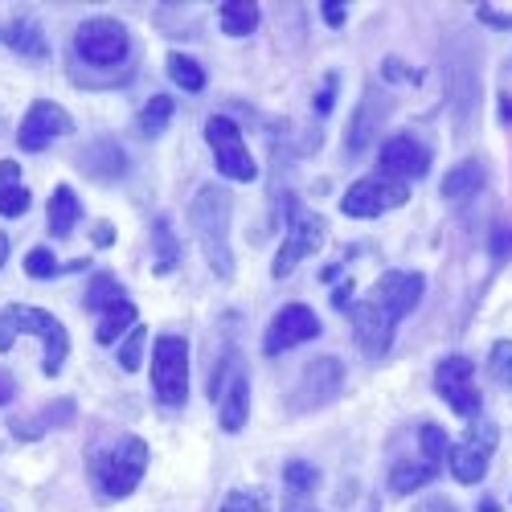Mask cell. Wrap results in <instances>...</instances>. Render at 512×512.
Wrapping results in <instances>:
<instances>
[{"mask_svg": "<svg viewBox=\"0 0 512 512\" xmlns=\"http://www.w3.org/2000/svg\"><path fill=\"white\" fill-rule=\"evenodd\" d=\"M422 291H426V279L422 275H406V271H386L377 283H373V291H369V300H377L386 312H394L398 320L406 316V312H414L418 308V300H422Z\"/></svg>", "mask_w": 512, "mask_h": 512, "instance_id": "2e32d148", "label": "cell"}, {"mask_svg": "<svg viewBox=\"0 0 512 512\" xmlns=\"http://www.w3.org/2000/svg\"><path fill=\"white\" fill-rule=\"evenodd\" d=\"M340 394V361H332V357H324V361H312L308 369H304V377H300V390H295V406L300 410H316V406H324V402H332Z\"/></svg>", "mask_w": 512, "mask_h": 512, "instance_id": "e0dca14e", "label": "cell"}, {"mask_svg": "<svg viewBox=\"0 0 512 512\" xmlns=\"http://www.w3.org/2000/svg\"><path fill=\"white\" fill-rule=\"evenodd\" d=\"M414 512H451V504H447V500H426V504H418Z\"/></svg>", "mask_w": 512, "mask_h": 512, "instance_id": "f35d334b", "label": "cell"}, {"mask_svg": "<svg viewBox=\"0 0 512 512\" xmlns=\"http://www.w3.org/2000/svg\"><path fill=\"white\" fill-rule=\"evenodd\" d=\"M21 164L17 160H0V213L5 218H21V213L29 209V189L21 185Z\"/></svg>", "mask_w": 512, "mask_h": 512, "instance_id": "ac0fdd59", "label": "cell"}, {"mask_svg": "<svg viewBox=\"0 0 512 512\" xmlns=\"http://www.w3.org/2000/svg\"><path fill=\"white\" fill-rule=\"evenodd\" d=\"M283 512H316V508H308V504H287Z\"/></svg>", "mask_w": 512, "mask_h": 512, "instance_id": "60d3db41", "label": "cell"}, {"mask_svg": "<svg viewBox=\"0 0 512 512\" xmlns=\"http://www.w3.org/2000/svg\"><path fill=\"white\" fill-rule=\"evenodd\" d=\"M349 324H353V336H357V345H361V353L365 357H386L390 353V345H394V328H398V316L394 312H386L377 300H357L353 308H349Z\"/></svg>", "mask_w": 512, "mask_h": 512, "instance_id": "30bf717a", "label": "cell"}, {"mask_svg": "<svg viewBox=\"0 0 512 512\" xmlns=\"http://www.w3.org/2000/svg\"><path fill=\"white\" fill-rule=\"evenodd\" d=\"M492 373L500 386H512V340H496L492 345Z\"/></svg>", "mask_w": 512, "mask_h": 512, "instance_id": "836d02e7", "label": "cell"}, {"mask_svg": "<svg viewBox=\"0 0 512 512\" xmlns=\"http://www.w3.org/2000/svg\"><path fill=\"white\" fill-rule=\"evenodd\" d=\"M17 398V381L9 373H0V406H9Z\"/></svg>", "mask_w": 512, "mask_h": 512, "instance_id": "d590c367", "label": "cell"}, {"mask_svg": "<svg viewBox=\"0 0 512 512\" xmlns=\"http://www.w3.org/2000/svg\"><path fill=\"white\" fill-rule=\"evenodd\" d=\"M320 336V320L308 304H283L275 312V320L267 324V336H263V353L267 357H279L295 345H304V340H316Z\"/></svg>", "mask_w": 512, "mask_h": 512, "instance_id": "8fae6325", "label": "cell"}, {"mask_svg": "<svg viewBox=\"0 0 512 512\" xmlns=\"http://www.w3.org/2000/svg\"><path fill=\"white\" fill-rule=\"evenodd\" d=\"M426 168H431V152H426L418 140H410V136H394V140H386L377 148V173L386 177V181H414V177H422Z\"/></svg>", "mask_w": 512, "mask_h": 512, "instance_id": "5bb4252c", "label": "cell"}, {"mask_svg": "<svg viewBox=\"0 0 512 512\" xmlns=\"http://www.w3.org/2000/svg\"><path fill=\"white\" fill-rule=\"evenodd\" d=\"M209 394L218 398V418L226 431H242L246 426V414H250V381L238 365H226L218 377H213Z\"/></svg>", "mask_w": 512, "mask_h": 512, "instance_id": "9a60e30c", "label": "cell"}, {"mask_svg": "<svg viewBox=\"0 0 512 512\" xmlns=\"http://www.w3.org/2000/svg\"><path fill=\"white\" fill-rule=\"evenodd\" d=\"M205 140H209L213 164H218L222 177H230V181H254V177H259V164H254V156H250L242 132L234 127V119L213 115L205 123Z\"/></svg>", "mask_w": 512, "mask_h": 512, "instance_id": "ba28073f", "label": "cell"}, {"mask_svg": "<svg viewBox=\"0 0 512 512\" xmlns=\"http://www.w3.org/2000/svg\"><path fill=\"white\" fill-rule=\"evenodd\" d=\"M476 365L467 361V357H447V361H439V369H435V390L447 398V406L459 414V418H476L480 410H484V398H480V390H476Z\"/></svg>", "mask_w": 512, "mask_h": 512, "instance_id": "9c48e42d", "label": "cell"}, {"mask_svg": "<svg viewBox=\"0 0 512 512\" xmlns=\"http://www.w3.org/2000/svg\"><path fill=\"white\" fill-rule=\"evenodd\" d=\"M70 132H74V123H70L66 107H58V103H50V99H37V103L25 111V119H21L17 144H21L25 152H41L50 140L70 136Z\"/></svg>", "mask_w": 512, "mask_h": 512, "instance_id": "4fadbf2b", "label": "cell"}, {"mask_svg": "<svg viewBox=\"0 0 512 512\" xmlns=\"http://www.w3.org/2000/svg\"><path fill=\"white\" fill-rule=\"evenodd\" d=\"M5 259H9V238L0 234V267H5Z\"/></svg>", "mask_w": 512, "mask_h": 512, "instance_id": "ab89813d", "label": "cell"}, {"mask_svg": "<svg viewBox=\"0 0 512 512\" xmlns=\"http://www.w3.org/2000/svg\"><path fill=\"white\" fill-rule=\"evenodd\" d=\"M0 41H9V46L25 58H46V37L37 33V25L29 17H17L13 25H0Z\"/></svg>", "mask_w": 512, "mask_h": 512, "instance_id": "603a6c76", "label": "cell"}, {"mask_svg": "<svg viewBox=\"0 0 512 512\" xmlns=\"http://www.w3.org/2000/svg\"><path fill=\"white\" fill-rule=\"evenodd\" d=\"M476 13H480V17H484V21H488V25H496V29H508V25H512V21H508V17H500V13H496V9H488V5H480V9H476Z\"/></svg>", "mask_w": 512, "mask_h": 512, "instance_id": "74e56055", "label": "cell"}, {"mask_svg": "<svg viewBox=\"0 0 512 512\" xmlns=\"http://www.w3.org/2000/svg\"><path fill=\"white\" fill-rule=\"evenodd\" d=\"M496 439H500L496 422H492L488 414H476L472 426H467V435H463V439L451 447V455H447L451 476H455L459 484H476V480L488 472V459H492V451H496Z\"/></svg>", "mask_w": 512, "mask_h": 512, "instance_id": "52a82bcc", "label": "cell"}, {"mask_svg": "<svg viewBox=\"0 0 512 512\" xmlns=\"http://www.w3.org/2000/svg\"><path fill=\"white\" fill-rule=\"evenodd\" d=\"M74 54L87 66L111 70V66L132 58V33H127V25L115 17H87L74 29Z\"/></svg>", "mask_w": 512, "mask_h": 512, "instance_id": "277c9868", "label": "cell"}, {"mask_svg": "<svg viewBox=\"0 0 512 512\" xmlns=\"http://www.w3.org/2000/svg\"><path fill=\"white\" fill-rule=\"evenodd\" d=\"M324 238H328V226H324L320 213H312L304 205H291V213H287V238H283V246L275 254V263H271V275L287 279L295 267H300V259H308V254H316L324 246Z\"/></svg>", "mask_w": 512, "mask_h": 512, "instance_id": "5b68a950", "label": "cell"}, {"mask_svg": "<svg viewBox=\"0 0 512 512\" xmlns=\"http://www.w3.org/2000/svg\"><path fill=\"white\" fill-rule=\"evenodd\" d=\"M119 300H123V287H119L115 275H95L91 279V287H87V308L91 312H103V308H111Z\"/></svg>", "mask_w": 512, "mask_h": 512, "instance_id": "83f0119b", "label": "cell"}, {"mask_svg": "<svg viewBox=\"0 0 512 512\" xmlns=\"http://www.w3.org/2000/svg\"><path fill=\"white\" fill-rule=\"evenodd\" d=\"M164 66H168V78H173L181 91L197 95V91L205 87V70H201V66H197L189 54H168V62H164Z\"/></svg>", "mask_w": 512, "mask_h": 512, "instance_id": "484cf974", "label": "cell"}, {"mask_svg": "<svg viewBox=\"0 0 512 512\" xmlns=\"http://www.w3.org/2000/svg\"><path fill=\"white\" fill-rule=\"evenodd\" d=\"M144 472H148V443L136 439V435L115 439V443L95 459V480H99L103 496H111V500L132 496Z\"/></svg>", "mask_w": 512, "mask_h": 512, "instance_id": "3957f363", "label": "cell"}, {"mask_svg": "<svg viewBox=\"0 0 512 512\" xmlns=\"http://www.w3.org/2000/svg\"><path fill=\"white\" fill-rule=\"evenodd\" d=\"M25 271L33 275V279H54L62 267H58V259L46 250V246H37V250H29V259H25Z\"/></svg>", "mask_w": 512, "mask_h": 512, "instance_id": "d6a6232c", "label": "cell"}, {"mask_svg": "<svg viewBox=\"0 0 512 512\" xmlns=\"http://www.w3.org/2000/svg\"><path fill=\"white\" fill-rule=\"evenodd\" d=\"M127 328H136V304L132 300H119V304H111V308L99 312L95 336H99V345H115L119 332H127Z\"/></svg>", "mask_w": 512, "mask_h": 512, "instance_id": "cb8c5ba5", "label": "cell"}, {"mask_svg": "<svg viewBox=\"0 0 512 512\" xmlns=\"http://www.w3.org/2000/svg\"><path fill=\"white\" fill-rule=\"evenodd\" d=\"M447 443H451V439L439 431V426H431V422L422 426V455L431 459V463H439V467L447 463V455H451V447H447Z\"/></svg>", "mask_w": 512, "mask_h": 512, "instance_id": "4dcf8cb0", "label": "cell"}, {"mask_svg": "<svg viewBox=\"0 0 512 512\" xmlns=\"http://www.w3.org/2000/svg\"><path fill=\"white\" fill-rule=\"evenodd\" d=\"M17 336H41L46 340V357H41V369L46 377H54L70 353V332L62 320H54V312H41V308H29V304H13L0 312V353L13 349Z\"/></svg>", "mask_w": 512, "mask_h": 512, "instance_id": "7a4b0ae2", "label": "cell"}, {"mask_svg": "<svg viewBox=\"0 0 512 512\" xmlns=\"http://www.w3.org/2000/svg\"><path fill=\"white\" fill-rule=\"evenodd\" d=\"M480 185H484V164L480 160H463V164H455L451 173H447L443 197L447 201H467L472 193H480Z\"/></svg>", "mask_w": 512, "mask_h": 512, "instance_id": "ffe728a7", "label": "cell"}, {"mask_svg": "<svg viewBox=\"0 0 512 512\" xmlns=\"http://www.w3.org/2000/svg\"><path fill=\"white\" fill-rule=\"evenodd\" d=\"M144 345H148V332H144V328H132V336H127L123 345H119V365H123L127 373H136V369H140Z\"/></svg>", "mask_w": 512, "mask_h": 512, "instance_id": "1f68e13d", "label": "cell"}, {"mask_svg": "<svg viewBox=\"0 0 512 512\" xmlns=\"http://www.w3.org/2000/svg\"><path fill=\"white\" fill-rule=\"evenodd\" d=\"M78 218H82V205H78L74 189L70 185H58L54 197H50V234L54 238H70L74 226H78Z\"/></svg>", "mask_w": 512, "mask_h": 512, "instance_id": "d6986e66", "label": "cell"}, {"mask_svg": "<svg viewBox=\"0 0 512 512\" xmlns=\"http://www.w3.org/2000/svg\"><path fill=\"white\" fill-rule=\"evenodd\" d=\"M406 201H410V185L365 177V181H357L345 197H340V209H345L349 218H377V213H390V209H398Z\"/></svg>", "mask_w": 512, "mask_h": 512, "instance_id": "7c38bea8", "label": "cell"}, {"mask_svg": "<svg viewBox=\"0 0 512 512\" xmlns=\"http://www.w3.org/2000/svg\"><path fill=\"white\" fill-rule=\"evenodd\" d=\"M222 512H271V496L263 488H238L226 496Z\"/></svg>", "mask_w": 512, "mask_h": 512, "instance_id": "f1b7e54d", "label": "cell"}, {"mask_svg": "<svg viewBox=\"0 0 512 512\" xmlns=\"http://www.w3.org/2000/svg\"><path fill=\"white\" fill-rule=\"evenodd\" d=\"M332 95H336V74H328V78H324V91H320V103H316V111H320V115L332 107Z\"/></svg>", "mask_w": 512, "mask_h": 512, "instance_id": "e575fe53", "label": "cell"}, {"mask_svg": "<svg viewBox=\"0 0 512 512\" xmlns=\"http://www.w3.org/2000/svg\"><path fill=\"white\" fill-rule=\"evenodd\" d=\"M439 472H443V467L422 455L418 463H398V467H394V472H390V488H394L398 496H406V492H414V488H422V484H431Z\"/></svg>", "mask_w": 512, "mask_h": 512, "instance_id": "d4e9b609", "label": "cell"}, {"mask_svg": "<svg viewBox=\"0 0 512 512\" xmlns=\"http://www.w3.org/2000/svg\"><path fill=\"white\" fill-rule=\"evenodd\" d=\"M230 193L218 185H205L189 205V230L205 254L209 271L218 279H234V250H230Z\"/></svg>", "mask_w": 512, "mask_h": 512, "instance_id": "6da1fadb", "label": "cell"}, {"mask_svg": "<svg viewBox=\"0 0 512 512\" xmlns=\"http://www.w3.org/2000/svg\"><path fill=\"white\" fill-rule=\"evenodd\" d=\"M218 25L230 37H250L259 29V5H250V0H226V5H218Z\"/></svg>", "mask_w": 512, "mask_h": 512, "instance_id": "44dd1931", "label": "cell"}, {"mask_svg": "<svg viewBox=\"0 0 512 512\" xmlns=\"http://www.w3.org/2000/svg\"><path fill=\"white\" fill-rule=\"evenodd\" d=\"M152 390L164 406L189 398V345L181 336H160L152 349Z\"/></svg>", "mask_w": 512, "mask_h": 512, "instance_id": "8992f818", "label": "cell"}, {"mask_svg": "<svg viewBox=\"0 0 512 512\" xmlns=\"http://www.w3.org/2000/svg\"><path fill=\"white\" fill-rule=\"evenodd\" d=\"M324 21H328V25H345V5L328 0V5H324Z\"/></svg>", "mask_w": 512, "mask_h": 512, "instance_id": "8d00e7d4", "label": "cell"}, {"mask_svg": "<svg viewBox=\"0 0 512 512\" xmlns=\"http://www.w3.org/2000/svg\"><path fill=\"white\" fill-rule=\"evenodd\" d=\"M168 119H173V99L156 95V99H148L144 111H140V132H144V136H160L164 127H168Z\"/></svg>", "mask_w": 512, "mask_h": 512, "instance_id": "4316f807", "label": "cell"}, {"mask_svg": "<svg viewBox=\"0 0 512 512\" xmlns=\"http://www.w3.org/2000/svg\"><path fill=\"white\" fill-rule=\"evenodd\" d=\"M386 119L377 111V91H369L365 99H361V107H357V119H353V127H349V152L357 156V152H365L369 144H373V132H377V123Z\"/></svg>", "mask_w": 512, "mask_h": 512, "instance_id": "7402d4cb", "label": "cell"}, {"mask_svg": "<svg viewBox=\"0 0 512 512\" xmlns=\"http://www.w3.org/2000/svg\"><path fill=\"white\" fill-rule=\"evenodd\" d=\"M283 480H287V488H295V492H312V488L320 484V472H316L312 463L291 459V463L283 467Z\"/></svg>", "mask_w": 512, "mask_h": 512, "instance_id": "f546056e", "label": "cell"}]
</instances>
